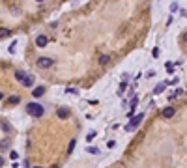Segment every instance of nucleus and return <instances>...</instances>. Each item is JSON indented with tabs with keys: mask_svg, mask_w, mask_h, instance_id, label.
I'll use <instances>...</instances> for the list:
<instances>
[{
	"mask_svg": "<svg viewBox=\"0 0 187 168\" xmlns=\"http://www.w3.org/2000/svg\"><path fill=\"white\" fill-rule=\"evenodd\" d=\"M26 112L32 116V118H41L43 116V107L38 103H28L26 105Z\"/></svg>",
	"mask_w": 187,
	"mask_h": 168,
	"instance_id": "obj_1",
	"label": "nucleus"
},
{
	"mask_svg": "<svg viewBox=\"0 0 187 168\" xmlns=\"http://www.w3.org/2000/svg\"><path fill=\"white\" fill-rule=\"evenodd\" d=\"M142 120H144V112H142V114H138V116H135V118H131V122L126 125V131H135Z\"/></svg>",
	"mask_w": 187,
	"mask_h": 168,
	"instance_id": "obj_2",
	"label": "nucleus"
},
{
	"mask_svg": "<svg viewBox=\"0 0 187 168\" xmlns=\"http://www.w3.org/2000/svg\"><path fill=\"white\" fill-rule=\"evenodd\" d=\"M51 66H52V58H45V56L38 58V67H41V69H49Z\"/></svg>",
	"mask_w": 187,
	"mask_h": 168,
	"instance_id": "obj_3",
	"label": "nucleus"
},
{
	"mask_svg": "<svg viewBox=\"0 0 187 168\" xmlns=\"http://www.w3.org/2000/svg\"><path fill=\"white\" fill-rule=\"evenodd\" d=\"M174 114H176V108H174V107H167V108H163V110H161V116H163V118H167V120H169V118H172Z\"/></svg>",
	"mask_w": 187,
	"mask_h": 168,
	"instance_id": "obj_4",
	"label": "nucleus"
},
{
	"mask_svg": "<svg viewBox=\"0 0 187 168\" xmlns=\"http://www.w3.org/2000/svg\"><path fill=\"white\" fill-rule=\"evenodd\" d=\"M47 43H49L47 36H38V38H36V45H38V47H45Z\"/></svg>",
	"mask_w": 187,
	"mask_h": 168,
	"instance_id": "obj_5",
	"label": "nucleus"
},
{
	"mask_svg": "<svg viewBox=\"0 0 187 168\" xmlns=\"http://www.w3.org/2000/svg\"><path fill=\"white\" fill-rule=\"evenodd\" d=\"M56 116L60 118V120H66V118H69V110H67V108H58Z\"/></svg>",
	"mask_w": 187,
	"mask_h": 168,
	"instance_id": "obj_6",
	"label": "nucleus"
},
{
	"mask_svg": "<svg viewBox=\"0 0 187 168\" xmlns=\"http://www.w3.org/2000/svg\"><path fill=\"white\" fill-rule=\"evenodd\" d=\"M43 94H45V88H43V86H38V88H34V92H32V95H34V97H41Z\"/></svg>",
	"mask_w": 187,
	"mask_h": 168,
	"instance_id": "obj_7",
	"label": "nucleus"
},
{
	"mask_svg": "<svg viewBox=\"0 0 187 168\" xmlns=\"http://www.w3.org/2000/svg\"><path fill=\"white\" fill-rule=\"evenodd\" d=\"M109 62H110V56L109 54H101L99 56V66H107Z\"/></svg>",
	"mask_w": 187,
	"mask_h": 168,
	"instance_id": "obj_8",
	"label": "nucleus"
},
{
	"mask_svg": "<svg viewBox=\"0 0 187 168\" xmlns=\"http://www.w3.org/2000/svg\"><path fill=\"white\" fill-rule=\"evenodd\" d=\"M23 84H24V86H32V84H34V77L32 75H26V79L23 80Z\"/></svg>",
	"mask_w": 187,
	"mask_h": 168,
	"instance_id": "obj_9",
	"label": "nucleus"
},
{
	"mask_svg": "<svg viewBox=\"0 0 187 168\" xmlns=\"http://www.w3.org/2000/svg\"><path fill=\"white\" fill-rule=\"evenodd\" d=\"M15 79H17L19 82H23V80L26 79V73H23V71H15Z\"/></svg>",
	"mask_w": 187,
	"mask_h": 168,
	"instance_id": "obj_10",
	"label": "nucleus"
},
{
	"mask_svg": "<svg viewBox=\"0 0 187 168\" xmlns=\"http://www.w3.org/2000/svg\"><path fill=\"white\" fill-rule=\"evenodd\" d=\"M19 101H21V97H19V95H11V97H10V103H11V105H17Z\"/></svg>",
	"mask_w": 187,
	"mask_h": 168,
	"instance_id": "obj_11",
	"label": "nucleus"
},
{
	"mask_svg": "<svg viewBox=\"0 0 187 168\" xmlns=\"http://www.w3.org/2000/svg\"><path fill=\"white\" fill-rule=\"evenodd\" d=\"M75 144H77V140H75V138H73V140H71V142H69V148H67V153H71V151L75 150Z\"/></svg>",
	"mask_w": 187,
	"mask_h": 168,
	"instance_id": "obj_12",
	"label": "nucleus"
},
{
	"mask_svg": "<svg viewBox=\"0 0 187 168\" xmlns=\"http://www.w3.org/2000/svg\"><path fill=\"white\" fill-rule=\"evenodd\" d=\"M165 90V84H159V86H155V90H154V94H161Z\"/></svg>",
	"mask_w": 187,
	"mask_h": 168,
	"instance_id": "obj_13",
	"label": "nucleus"
},
{
	"mask_svg": "<svg viewBox=\"0 0 187 168\" xmlns=\"http://www.w3.org/2000/svg\"><path fill=\"white\" fill-rule=\"evenodd\" d=\"M137 103H138V97H133V99H131V110H135Z\"/></svg>",
	"mask_w": 187,
	"mask_h": 168,
	"instance_id": "obj_14",
	"label": "nucleus"
},
{
	"mask_svg": "<svg viewBox=\"0 0 187 168\" xmlns=\"http://www.w3.org/2000/svg\"><path fill=\"white\" fill-rule=\"evenodd\" d=\"M0 36H2V38H8V36H10V30H6V28H2V30H0Z\"/></svg>",
	"mask_w": 187,
	"mask_h": 168,
	"instance_id": "obj_15",
	"label": "nucleus"
},
{
	"mask_svg": "<svg viewBox=\"0 0 187 168\" xmlns=\"http://www.w3.org/2000/svg\"><path fill=\"white\" fill-rule=\"evenodd\" d=\"M165 66H167V71H169V73H172V71H174V66H172L170 62H167V64H165Z\"/></svg>",
	"mask_w": 187,
	"mask_h": 168,
	"instance_id": "obj_16",
	"label": "nucleus"
},
{
	"mask_svg": "<svg viewBox=\"0 0 187 168\" xmlns=\"http://www.w3.org/2000/svg\"><path fill=\"white\" fill-rule=\"evenodd\" d=\"M2 131H10V123L6 122V120L2 122Z\"/></svg>",
	"mask_w": 187,
	"mask_h": 168,
	"instance_id": "obj_17",
	"label": "nucleus"
},
{
	"mask_svg": "<svg viewBox=\"0 0 187 168\" xmlns=\"http://www.w3.org/2000/svg\"><path fill=\"white\" fill-rule=\"evenodd\" d=\"M10 157H11L13 161H17V159H19V153H17V151H11V153H10Z\"/></svg>",
	"mask_w": 187,
	"mask_h": 168,
	"instance_id": "obj_18",
	"label": "nucleus"
},
{
	"mask_svg": "<svg viewBox=\"0 0 187 168\" xmlns=\"http://www.w3.org/2000/svg\"><path fill=\"white\" fill-rule=\"evenodd\" d=\"M88 153H98V155H99V150L98 148H88Z\"/></svg>",
	"mask_w": 187,
	"mask_h": 168,
	"instance_id": "obj_19",
	"label": "nucleus"
},
{
	"mask_svg": "<svg viewBox=\"0 0 187 168\" xmlns=\"http://www.w3.org/2000/svg\"><path fill=\"white\" fill-rule=\"evenodd\" d=\"M152 54H154V58H157V56H159V49L155 47V49H154V52H152Z\"/></svg>",
	"mask_w": 187,
	"mask_h": 168,
	"instance_id": "obj_20",
	"label": "nucleus"
},
{
	"mask_svg": "<svg viewBox=\"0 0 187 168\" xmlns=\"http://www.w3.org/2000/svg\"><path fill=\"white\" fill-rule=\"evenodd\" d=\"M126 86H127V82H122V84H120V92H123V90H126Z\"/></svg>",
	"mask_w": 187,
	"mask_h": 168,
	"instance_id": "obj_21",
	"label": "nucleus"
},
{
	"mask_svg": "<svg viewBox=\"0 0 187 168\" xmlns=\"http://www.w3.org/2000/svg\"><path fill=\"white\" fill-rule=\"evenodd\" d=\"M170 11H178V4H172L170 6Z\"/></svg>",
	"mask_w": 187,
	"mask_h": 168,
	"instance_id": "obj_22",
	"label": "nucleus"
},
{
	"mask_svg": "<svg viewBox=\"0 0 187 168\" xmlns=\"http://www.w3.org/2000/svg\"><path fill=\"white\" fill-rule=\"evenodd\" d=\"M183 41H187V32H185V34H183Z\"/></svg>",
	"mask_w": 187,
	"mask_h": 168,
	"instance_id": "obj_23",
	"label": "nucleus"
},
{
	"mask_svg": "<svg viewBox=\"0 0 187 168\" xmlns=\"http://www.w3.org/2000/svg\"><path fill=\"white\" fill-rule=\"evenodd\" d=\"M34 168H41V166H34Z\"/></svg>",
	"mask_w": 187,
	"mask_h": 168,
	"instance_id": "obj_24",
	"label": "nucleus"
},
{
	"mask_svg": "<svg viewBox=\"0 0 187 168\" xmlns=\"http://www.w3.org/2000/svg\"><path fill=\"white\" fill-rule=\"evenodd\" d=\"M38 2H43V0H38Z\"/></svg>",
	"mask_w": 187,
	"mask_h": 168,
	"instance_id": "obj_25",
	"label": "nucleus"
}]
</instances>
